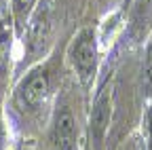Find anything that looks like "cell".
Instances as JSON below:
<instances>
[{"instance_id":"277c9868","label":"cell","mask_w":152,"mask_h":150,"mask_svg":"<svg viewBox=\"0 0 152 150\" xmlns=\"http://www.w3.org/2000/svg\"><path fill=\"white\" fill-rule=\"evenodd\" d=\"M49 142L53 150H78L80 142V125L74 112V104L66 93H57L51 116H49Z\"/></svg>"},{"instance_id":"8992f818","label":"cell","mask_w":152,"mask_h":150,"mask_svg":"<svg viewBox=\"0 0 152 150\" xmlns=\"http://www.w3.org/2000/svg\"><path fill=\"white\" fill-rule=\"evenodd\" d=\"M140 89H142L144 102L150 104L152 102V36L146 40V47H144V57L140 66Z\"/></svg>"},{"instance_id":"7a4b0ae2","label":"cell","mask_w":152,"mask_h":150,"mask_svg":"<svg viewBox=\"0 0 152 150\" xmlns=\"http://www.w3.org/2000/svg\"><path fill=\"white\" fill-rule=\"evenodd\" d=\"M66 64L76 83L85 91L95 87L102 68V40L95 26H85L76 32L66 47Z\"/></svg>"},{"instance_id":"3957f363","label":"cell","mask_w":152,"mask_h":150,"mask_svg":"<svg viewBox=\"0 0 152 150\" xmlns=\"http://www.w3.org/2000/svg\"><path fill=\"white\" fill-rule=\"evenodd\" d=\"M112 114H114V66L106 68L104 76L95 83V95L87 116V140H85L91 150H106Z\"/></svg>"},{"instance_id":"5b68a950","label":"cell","mask_w":152,"mask_h":150,"mask_svg":"<svg viewBox=\"0 0 152 150\" xmlns=\"http://www.w3.org/2000/svg\"><path fill=\"white\" fill-rule=\"evenodd\" d=\"M40 0H11L9 2V23L13 28V34H15V38L19 40V36L23 34L28 21H30V17L34 15L36 7Z\"/></svg>"},{"instance_id":"30bf717a","label":"cell","mask_w":152,"mask_h":150,"mask_svg":"<svg viewBox=\"0 0 152 150\" xmlns=\"http://www.w3.org/2000/svg\"><path fill=\"white\" fill-rule=\"evenodd\" d=\"M80 150H91V148L87 146V142H83V146H80Z\"/></svg>"},{"instance_id":"ba28073f","label":"cell","mask_w":152,"mask_h":150,"mask_svg":"<svg viewBox=\"0 0 152 150\" xmlns=\"http://www.w3.org/2000/svg\"><path fill=\"white\" fill-rule=\"evenodd\" d=\"M118 150H140V142H137V135H131L129 140H125L121 144Z\"/></svg>"},{"instance_id":"9c48e42d","label":"cell","mask_w":152,"mask_h":150,"mask_svg":"<svg viewBox=\"0 0 152 150\" xmlns=\"http://www.w3.org/2000/svg\"><path fill=\"white\" fill-rule=\"evenodd\" d=\"M9 2L11 0H0V21L9 15Z\"/></svg>"},{"instance_id":"52a82bcc","label":"cell","mask_w":152,"mask_h":150,"mask_svg":"<svg viewBox=\"0 0 152 150\" xmlns=\"http://www.w3.org/2000/svg\"><path fill=\"white\" fill-rule=\"evenodd\" d=\"M129 9H133V13H135V17H137V19L142 21L144 17L152 15V0H133Z\"/></svg>"},{"instance_id":"6da1fadb","label":"cell","mask_w":152,"mask_h":150,"mask_svg":"<svg viewBox=\"0 0 152 150\" xmlns=\"http://www.w3.org/2000/svg\"><path fill=\"white\" fill-rule=\"evenodd\" d=\"M57 87H59V70L53 57H45L15 78L4 116L15 119L19 125L40 123L45 114L51 116Z\"/></svg>"}]
</instances>
